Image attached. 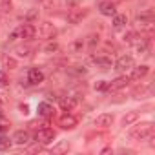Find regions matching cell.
<instances>
[{
    "instance_id": "obj_24",
    "label": "cell",
    "mask_w": 155,
    "mask_h": 155,
    "mask_svg": "<svg viewBox=\"0 0 155 155\" xmlns=\"http://www.w3.org/2000/svg\"><path fill=\"white\" fill-rule=\"evenodd\" d=\"M57 49H58V46H57L55 42H51V44H48V46H46V51H48V53H51V51H57Z\"/></svg>"
},
{
    "instance_id": "obj_29",
    "label": "cell",
    "mask_w": 155,
    "mask_h": 155,
    "mask_svg": "<svg viewBox=\"0 0 155 155\" xmlns=\"http://www.w3.org/2000/svg\"><path fill=\"white\" fill-rule=\"evenodd\" d=\"M111 2H115V4H117V2H119V0H111Z\"/></svg>"
},
{
    "instance_id": "obj_30",
    "label": "cell",
    "mask_w": 155,
    "mask_h": 155,
    "mask_svg": "<svg viewBox=\"0 0 155 155\" xmlns=\"http://www.w3.org/2000/svg\"><path fill=\"white\" fill-rule=\"evenodd\" d=\"M0 108H2V101H0Z\"/></svg>"
},
{
    "instance_id": "obj_8",
    "label": "cell",
    "mask_w": 155,
    "mask_h": 155,
    "mask_svg": "<svg viewBox=\"0 0 155 155\" xmlns=\"http://www.w3.org/2000/svg\"><path fill=\"white\" fill-rule=\"evenodd\" d=\"M128 82H130V77H126V75L117 77L115 81L108 82V91H117V90H122V88H126V86H128Z\"/></svg>"
},
{
    "instance_id": "obj_17",
    "label": "cell",
    "mask_w": 155,
    "mask_h": 155,
    "mask_svg": "<svg viewBox=\"0 0 155 155\" xmlns=\"http://www.w3.org/2000/svg\"><path fill=\"white\" fill-rule=\"evenodd\" d=\"M84 15H86V9H79V8L75 6V8L71 9V13H69V20H71L73 24H77V22H79Z\"/></svg>"
},
{
    "instance_id": "obj_10",
    "label": "cell",
    "mask_w": 155,
    "mask_h": 155,
    "mask_svg": "<svg viewBox=\"0 0 155 155\" xmlns=\"http://www.w3.org/2000/svg\"><path fill=\"white\" fill-rule=\"evenodd\" d=\"M13 142L18 144V146H28V144L31 142V135H29V131H26V130H18V131H15V135H13Z\"/></svg>"
},
{
    "instance_id": "obj_15",
    "label": "cell",
    "mask_w": 155,
    "mask_h": 155,
    "mask_svg": "<svg viewBox=\"0 0 155 155\" xmlns=\"http://www.w3.org/2000/svg\"><path fill=\"white\" fill-rule=\"evenodd\" d=\"M58 102H60V108H62L64 111H71V110L77 106V101H75L73 97H60Z\"/></svg>"
},
{
    "instance_id": "obj_13",
    "label": "cell",
    "mask_w": 155,
    "mask_h": 155,
    "mask_svg": "<svg viewBox=\"0 0 155 155\" xmlns=\"http://www.w3.org/2000/svg\"><path fill=\"white\" fill-rule=\"evenodd\" d=\"M111 122H113V115H110V113H102V115H99L95 119V126L97 128H110Z\"/></svg>"
},
{
    "instance_id": "obj_16",
    "label": "cell",
    "mask_w": 155,
    "mask_h": 155,
    "mask_svg": "<svg viewBox=\"0 0 155 155\" xmlns=\"http://www.w3.org/2000/svg\"><path fill=\"white\" fill-rule=\"evenodd\" d=\"M37 111H38L40 117H51L53 115V106L49 102H40L38 108H37Z\"/></svg>"
},
{
    "instance_id": "obj_3",
    "label": "cell",
    "mask_w": 155,
    "mask_h": 155,
    "mask_svg": "<svg viewBox=\"0 0 155 155\" xmlns=\"http://www.w3.org/2000/svg\"><path fill=\"white\" fill-rule=\"evenodd\" d=\"M35 35H38V38H44V40H53L57 35V29L49 22H40L38 28H35Z\"/></svg>"
},
{
    "instance_id": "obj_12",
    "label": "cell",
    "mask_w": 155,
    "mask_h": 155,
    "mask_svg": "<svg viewBox=\"0 0 155 155\" xmlns=\"http://www.w3.org/2000/svg\"><path fill=\"white\" fill-rule=\"evenodd\" d=\"M130 71H131V75H130V81H142V79H144V77L148 75V71H150V68L142 64V66H137V68L133 66V68H131Z\"/></svg>"
},
{
    "instance_id": "obj_14",
    "label": "cell",
    "mask_w": 155,
    "mask_h": 155,
    "mask_svg": "<svg viewBox=\"0 0 155 155\" xmlns=\"http://www.w3.org/2000/svg\"><path fill=\"white\" fill-rule=\"evenodd\" d=\"M91 60L99 69H110L111 68V58L110 57H93Z\"/></svg>"
},
{
    "instance_id": "obj_25",
    "label": "cell",
    "mask_w": 155,
    "mask_h": 155,
    "mask_svg": "<svg viewBox=\"0 0 155 155\" xmlns=\"http://www.w3.org/2000/svg\"><path fill=\"white\" fill-rule=\"evenodd\" d=\"M64 150H68V142H62V144H60V146H57L53 151H57V153H58V151H64Z\"/></svg>"
},
{
    "instance_id": "obj_23",
    "label": "cell",
    "mask_w": 155,
    "mask_h": 155,
    "mask_svg": "<svg viewBox=\"0 0 155 155\" xmlns=\"http://www.w3.org/2000/svg\"><path fill=\"white\" fill-rule=\"evenodd\" d=\"M8 86V75L6 71H0V88H6Z\"/></svg>"
},
{
    "instance_id": "obj_28",
    "label": "cell",
    "mask_w": 155,
    "mask_h": 155,
    "mask_svg": "<svg viewBox=\"0 0 155 155\" xmlns=\"http://www.w3.org/2000/svg\"><path fill=\"white\" fill-rule=\"evenodd\" d=\"M20 110H22V113H28V106L24 104V106H20Z\"/></svg>"
},
{
    "instance_id": "obj_21",
    "label": "cell",
    "mask_w": 155,
    "mask_h": 155,
    "mask_svg": "<svg viewBox=\"0 0 155 155\" xmlns=\"http://www.w3.org/2000/svg\"><path fill=\"white\" fill-rule=\"evenodd\" d=\"M9 128H11V122H9V119H6L4 115H0V133H6V131H9Z\"/></svg>"
},
{
    "instance_id": "obj_22",
    "label": "cell",
    "mask_w": 155,
    "mask_h": 155,
    "mask_svg": "<svg viewBox=\"0 0 155 155\" xmlns=\"http://www.w3.org/2000/svg\"><path fill=\"white\" fill-rule=\"evenodd\" d=\"M95 90H97V91H106V90H108V82H106V81L95 82Z\"/></svg>"
},
{
    "instance_id": "obj_11",
    "label": "cell",
    "mask_w": 155,
    "mask_h": 155,
    "mask_svg": "<svg viewBox=\"0 0 155 155\" xmlns=\"http://www.w3.org/2000/svg\"><path fill=\"white\" fill-rule=\"evenodd\" d=\"M99 11H101L104 17H113V15L117 13L115 2H111V0H102V2L99 4Z\"/></svg>"
},
{
    "instance_id": "obj_20",
    "label": "cell",
    "mask_w": 155,
    "mask_h": 155,
    "mask_svg": "<svg viewBox=\"0 0 155 155\" xmlns=\"http://www.w3.org/2000/svg\"><path fill=\"white\" fill-rule=\"evenodd\" d=\"M13 144V139L6 137V133H0V151H8Z\"/></svg>"
},
{
    "instance_id": "obj_18",
    "label": "cell",
    "mask_w": 155,
    "mask_h": 155,
    "mask_svg": "<svg viewBox=\"0 0 155 155\" xmlns=\"http://www.w3.org/2000/svg\"><path fill=\"white\" fill-rule=\"evenodd\" d=\"M126 24H128L126 15H119V13H115V15H113V28H115V29H122Z\"/></svg>"
},
{
    "instance_id": "obj_1",
    "label": "cell",
    "mask_w": 155,
    "mask_h": 155,
    "mask_svg": "<svg viewBox=\"0 0 155 155\" xmlns=\"http://www.w3.org/2000/svg\"><path fill=\"white\" fill-rule=\"evenodd\" d=\"M153 133H155V130H153V124H151V122L137 124V126L130 131L131 139H135V140H150V139H153Z\"/></svg>"
},
{
    "instance_id": "obj_26",
    "label": "cell",
    "mask_w": 155,
    "mask_h": 155,
    "mask_svg": "<svg viewBox=\"0 0 155 155\" xmlns=\"http://www.w3.org/2000/svg\"><path fill=\"white\" fill-rule=\"evenodd\" d=\"M146 91H148V88H146V86H144V88H137V90H135V95H144Z\"/></svg>"
},
{
    "instance_id": "obj_4",
    "label": "cell",
    "mask_w": 155,
    "mask_h": 155,
    "mask_svg": "<svg viewBox=\"0 0 155 155\" xmlns=\"http://www.w3.org/2000/svg\"><path fill=\"white\" fill-rule=\"evenodd\" d=\"M137 24L142 28V29H148L151 31L153 29V11H142L140 15H137Z\"/></svg>"
},
{
    "instance_id": "obj_19",
    "label": "cell",
    "mask_w": 155,
    "mask_h": 155,
    "mask_svg": "<svg viewBox=\"0 0 155 155\" xmlns=\"http://www.w3.org/2000/svg\"><path fill=\"white\" fill-rule=\"evenodd\" d=\"M139 120V113L137 111H130V113H126L124 117H122V126H131L133 122H137Z\"/></svg>"
},
{
    "instance_id": "obj_5",
    "label": "cell",
    "mask_w": 155,
    "mask_h": 155,
    "mask_svg": "<svg viewBox=\"0 0 155 155\" xmlns=\"http://www.w3.org/2000/svg\"><path fill=\"white\" fill-rule=\"evenodd\" d=\"M133 66H135V60H133V57H130V55H122V57H119V60L115 62V69H117L119 73H126V71H130Z\"/></svg>"
},
{
    "instance_id": "obj_27",
    "label": "cell",
    "mask_w": 155,
    "mask_h": 155,
    "mask_svg": "<svg viewBox=\"0 0 155 155\" xmlns=\"http://www.w3.org/2000/svg\"><path fill=\"white\" fill-rule=\"evenodd\" d=\"M66 2H68V6L75 8V6H79V2H81V0H66Z\"/></svg>"
},
{
    "instance_id": "obj_7",
    "label": "cell",
    "mask_w": 155,
    "mask_h": 155,
    "mask_svg": "<svg viewBox=\"0 0 155 155\" xmlns=\"http://www.w3.org/2000/svg\"><path fill=\"white\" fill-rule=\"evenodd\" d=\"M40 82H44V73H42L38 68H29V69H28V84L37 86V84H40Z\"/></svg>"
},
{
    "instance_id": "obj_2",
    "label": "cell",
    "mask_w": 155,
    "mask_h": 155,
    "mask_svg": "<svg viewBox=\"0 0 155 155\" xmlns=\"http://www.w3.org/2000/svg\"><path fill=\"white\" fill-rule=\"evenodd\" d=\"M35 37V26L33 24H24L20 28H17L11 35H9V40H17V38H24V40H29Z\"/></svg>"
},
{
    "instance_id": "obj_9",
    "label": "cell",
    "mask_w": 155,
    "mask_h": 155,
    "mask_svg": "<svg viewBox=\"0 0 155 155\" xmlns=\"http://www.w3.org/2000/svg\"><path fill=\"white\" fill-rule=\"evenodd\" d=\"M58 126L62 128V130H73L75 126H77V119L71 115V113H64L60 119H58Z\"/></svg>"
},
{
    "instance_id": "obj_6",
    "label": "cell",
    "mask_w": 155,
    "mask_h": 155,
    "mask_svg": "<svg viewBox=\"0 0 155 155\" xmlns=\"http://www.w3.org/2000/svg\"><path fill=\"white\" fill-rule=\"evenodd\" d=\"M37 140H38L42 146H48V144H51V142L55 140V131H53L51 128H42V130H38V133H37Z\"/></svg>"
}]
</instances>
